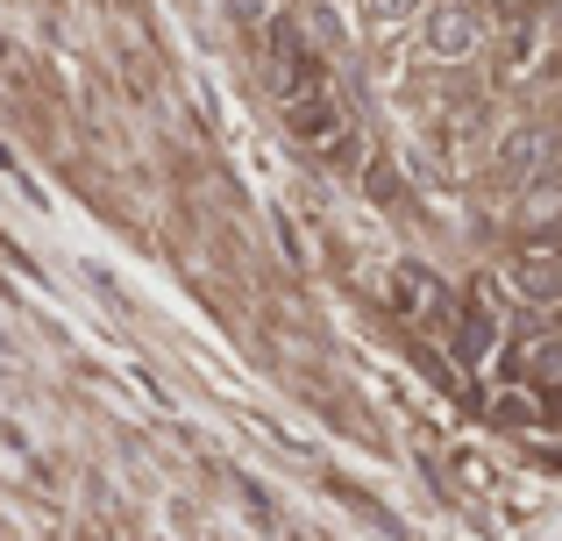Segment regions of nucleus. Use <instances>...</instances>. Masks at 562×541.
I'll use <instances>...</instances> for the list:
<instances>
[{
	"mask_svg": "<svg viewBox=\"0 0 562 541\" xmlns=\"http://www.w3.org/2000/svg\"><path fill=\"white\" fill-rule=\"evenodd\" d=\"M484 36H492V22H484L477 0H435V8H420V43H427V57H441V65L477 57Z\"/></svg>",
	"mask_w": 562,
	"mask_h": 541,
	"instance_id": "f257e3e1",
	"label": "nucleus"
},
{
	"mask_svg": "<svg viewBox=\"0 0 562 541\" xmlns=\"http://www.w3.org/2000/svg\"><path fill=\"white\" fill-rule=\"evenodd\" d=\"M506 377H520V385H535V392L562 385V335L555 328L513 335V342H506Z\"/></svg>",
	"mask_w": 562,
	"mask_h": 541,
	"instance_id": "f03ea898",
	"label": "nucleus"
},
{
	"mask_svg": "<svg viewBox=\"0 0 562 541\" xmlns=\"http://www.w3.org/2000/svg\"><path fill=\"white\" fill-rule=\"evenodd\" d=\"M392 300H398V314L413 320V328H441V314H449V285H441L427 264H398L392 271Z\"/></svg>",
	"mask_w": 562,
	"mask_h": 541,
	"instance_id": "7ed1b4c3",
	"label": "nucleus"
},
{
	"mask_svg": "<svg viewBox=\"0 0 562 541\" xmlns=\"http://www.w3.org/2000/svg\"><path fill=\"white\" fill-rule=\"evenodd\" d=\"M449 349L463 363H492V349H498V306H492V292H484V285H477V306H463V314H456Z\"/></svg>",
	"mask_w": 562,
	"mask_h": 541,
	"instance_id": "20e7f679",
	"label": "nucleus"
},
{
	"mask_svg": "<svg viewBox=\"0 0 562 541\" xmlns=\"http://www.w3.org/2000/svg\"><path fill=\"white\" fill-rule=\"evenodd\" d=\"M541 165H549V128H506V136H498V171H506V179H541Z\"/></svg>",
	"mask_w": 562,
	"mask_h": 541,
	"instance_id": "39448f33",
	"label": "nucleus"
},
{
	"mask_svg": "<svg viewBox=\"0 0 562 541\" xmlns=\"http://www.w3.org/2000/svg\"><path fill=\"white\" fill-rule=\"evenodd\" d=\"M513 285L535 306H549V300H562V264H549V257H513Z\"/></svg>",
	"mask_w": 562,
	"mask_h": 541,
	"instance_id": "423d86ee",
	"label": "nucleus"
},
{
	"mask_svg": "<svg viewBox=\"0 0 562 541\" xmlns=\"http://www.w3.org/2000/svg\"><path fill=\"white\" fill-rule=\"evenodd\" d=\"M492 420H498V428H535V420H541V399H535V392H498V399H492Z\"/></svg>",
	"mask_w": 562,
	"mask_h": 541,
	"instance_id": "0eeeda50",
	"label": "nucleus"
},
{
	"mask_svg": "<svg viewBox=\"0 0 562 541\" xmlns=\"http://www.w3.org/2000/svg\"><path fill=\"white\" fill-rule=\"evenodd\" d=\"M420 8H427V0H363V14H371L378 29H398V22H413Z\"/></svg>",
	"mask_w": 562,
	"mask_h": 541,
	"instance_id": "6e6552de",
	"label": "nucleus"
},
{
	"mask_svg": "<svg viewBox=\"0 0 562 541\" xmlns=\"http://www.w3.org/2000/svg\"><path fill=\"white\" fill-rule=\"evenodd\" d=\"M228 14H235V22H243V29H271V0H228Z\"/></svg>",
	"mask_w": 562,
	"mask_h": 541,
	"instance_id": "1a4fd4ad",
	"label": "nucleus"
}]
</instances>
